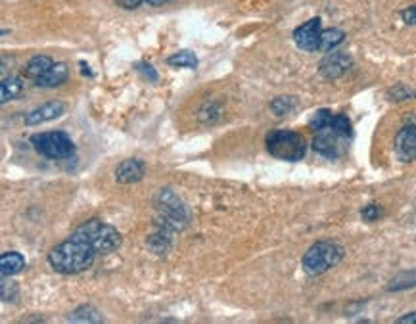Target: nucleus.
<instances>
[{"label":"nucleus","instance_id":"f257e3e1","mask_svg":"<svg viewBox=\"0 0 416 324\" xmlns=\"http://www.w3.org/2000/svg\"><path fill=\"white\" fill-rule=\"evenodd\" d=\"M98 251L83 240L69 236L49 251L50 267L60 275H79L91 269Z\"/></svg>","mask_w":416,"mask_h":324},{"label":"nucleus","instance_id":"f03ea898","mask_svg":"<svg viewBox=\"0 0 416 324\" xmlns=\"http://www.w3.org/2000/svg\"><path fill=\"white\" fill-rule=\"evenodd\" d=\"M71 236L83 240L86 244H91L94 250L98 251V255H108L111 251H116L121 245V233L116 226L108 225L100 219H91L75 228Z\"/></svg>","mask_w":416,"mask_h":324},{"label":"nucleus","instance_id":"7ed1b4c3","mask_svg":"<svg viewBox=\"0 0 416 324\" xmlns=\"http://www.w3.org/2000/svg\"><path fill=\"white\" fill-rule=\"evenodd\" d=\"M153 206H156V211H158L153 225L166 226L173 233H178V231L186 228L190 221L188 209H186L183 200L173 190H159L158 196L153 200Z\"/></svg>","mask_w":416,"mask_h":324},{"label":"nucleus","instance_id":"20e7f679","mask_svg":"<svg viewBox=\"0 0 416 324\" xmlns=\"http://www.w3.org/2000/svg\"><path fill=\"white\" fill-rule=\"evenodd\" d=\"M343 255H345V251H343L342 245L330 242V240H320L305 251V255L301 259V267H303L307 275H325L330 269H334L336 265L342 263Z\"/></svg>","mask_w":416,"mask_h":324},{"label":"nucleus","instance_id":"39448f33","mask_svg":"<svg viewBox=\"0 0 416 324\" xmlns=\"http://www.w3.org/2000/svg\"><path fill=\"white\" fill-rule=\"evenodd\" d=\"M265 146L273 158L282 159V161H301L307 153L305 138L300 133L286 131V128L270 131L265 138Z\"/></svg>","mask_w":416,"mask_h":324},{"label":"nucleus","instance_id":"423d86ee","mask_svg":"<svg viewBox=\"0 0 416 324\" xmlns=\"http://www.w3.org/2000/svg\"><path fill=\"white\" fill-rule=\"evenodd\" d=\"M31 144L41 156L49 159H68L73 156L75 144L64 131H50L31 136Z\"/></svg>","mask_w":416,"mask_h":324},{"label":"nucleus","instance_id":"0eeeda50","mask_svg":"<svg viewBox=\"0 0 416 324\" xmlns=\"http://www.w3.org/2000/svg\"><path fill=\"white\" fill-rule=\"evenodd\" d=\"M349 142H351L349 136L342 135L340 131H336L332 125H328V127L320 128V131H315L313 150L328 159H338L347 152Z\"/></svg>","mask_w":416,"mask_h":324},{"label":"nucleus","instance_id":"6e6552de","mask_svg":"<svg viewBox=\"0 0 416 324\" xmlns=\"http://www.w3.org/2000/svg\"><path fill=\"white\" fill-rule=\"evenodd\" d=\"M351 66H353V58L347 52L332 50V52H326L325 58L318 64V74L323 75L325 79H340V77L347 74Z\"/></svg>","mask_w":416,"mask_h":324},{"label":"nucleus","instance_id":"1a4fd4ad","mask_svg":"<svg viewBox=\"0 0 416 324\" xmlns=\"http://www.w3.org/2000/svg\"><path fill=\"white\" fill-rule=\"evenodd\" d=\"M320 18H311L305 24H301L300 27L294 29V43L298 49L305 50V52H317L318 43H320Z\"/></svg>","mask_w":416,"mask_h":324},{"label":"nucleus","instance_id":"9d476101","mask_svg":"<svg viewBox=\"0 0 416 324\" xmlns=\"http://www.w3.org/2000/svg\"><path fill=\"white\" fill-rule=\"evenodd\" d=\"M395 156L399 161L410 163L416 159V125L407 123L395 136Z\"/></svg>","mask_w":416,"mask_h":324},{"label":"nucleus","instance_id":"9b49d317","mask_svg":"<svg viewBox=\"0 0 416 324\" xmlns=\"http://www.w3.org/2000/svg\"><path fill=\"white\" fill-rule=\"evenodd\" d=\"M66 111V104L60 102V100H52V102H46V104L39 106L35 110H31L27 116H25L24 123L27 127H35V125H41V123L54 121L58 117L64 116Z\"/></svg>","mask_w":416,"mask_h":324},{"label":"nucleus","instance_id":"f8f14e48","mask_svg":"<svg viewBox=\"0 0 416 324\" xmlns=\"http://www.w3.org/2000/svg\"><path fill=\"white\" fill-rule=\"evenodd\" d=\"M144 175H146V163L138 158L125 159L116 169V181L119 184L141 183Z\"/></svg>","mask_w":416,"mask_h":324},{"label":"nucleus","instance_id":"ddd939ff","mask_svg":"<svg viewBox=\"0 0 416 324\" xmlns=\"http://www.w3.org/2000/svg\"><path fill=\"white\" fill-rule=\"evenodd\" d=\"M68 77H69L68 66L58 61V64H54L43 77H39V79L35 81V85H37L39 88H56V86L64 85V83L68 81Z\"/></svg>","mask_w":416,"mask_h":324},{"label":"nucleus","instance_id":"4468645a","mask_svg":"<svg viewBox=\"0 0 416 324\" xmlns=\"http://www.w3.org/2000/svg\"><path fill=\"white\" fill-rule=\"evenodd\" d=\"M171 236L173 231H169L166 226L156 225L153 226V233L146 236V245L153 251V253L163 255V253H167V250L171 248Z\"/></svg>","mask_w":416,"mask_h":324},{"label":"nucleus","instance_id":"2eb2a0df","mask_svg":"<svg viewBox=\"0 0 416 324\" xmlns=\"http://www.w3.org/2000/svg\"><path fill=\"white\" fill-rule=\"evenodd\" d=\"M25 269V257L19 251H4L0 255V273L2 276H14Z\"/></svg>","mask_w":416,"mask_h":324},{"label":"nucleus","instance_id":"dca6fc26","mask_svg":"<svg viewBox=\"0 0 416 324\" xmlns=\"http://www.w3.org/2000/svg\"><path fill=\"white\" fill-rule=\"evenodd\" d=\"M54 66V60L50 58V56L44 54H37L33 56L29 61H27V66H25V77L31 81H37L39 77H43L50 68Z\"/></svg>","mask_w":416,"mask_h":324},{"label":"nucleus","instance_id":"f3484780","mask_svg":"<svg viewBox=\"0 0 416 324\" xmlns=\"http://www.w3.org/2000/svg\"><path fill=\"white\" fill-rule=\"evenodd\" d=\"M69 323H88V324H96V323H104V317L102 313L92 305H81L77 307L75 311H71L68 315Z\"/></svg>","mask_w":416,"mask_h":324},{"label":"nucleus","instance_id":"a211bd4d","mask_svg":"<svg viewBox=\"0 0 416 324\" xmlns=\"http://www.w3.org/2000/svg\"><path fill=\"white\" fill-rule=\"evenodd\" d=\"M343 41H345V33L342 29H336V27L323 29V33H320V43H318V52H332Z\"/></svg>","mask_w":416,"mask_h":324},{"label":"nucleus","instance_id":"6ab92c4d","mask_svg":"<svg viewBox=\"0 0 416 324\" xmlns=\"http://www.w3.org/2000/svg\"><path fill=\"white\" fill-rule=\"evenodd\" d=\"M410 288H416V269L397 273L387 284V292H403V290H410Z\"/></svg>","mask_w":416,"mask_h":324},{"label":"nucleus","instance_id":"aec40b11","mask_svg":"<svg viewBox=\"0 0 416 324\" xmlns=\"http://www.w3.org/2000/svg\"><path fill=\"white\" fill-rule=\"evenodd\" d=\"M21 91H24V83L19 77H4L0 85V102L6 104L10 100L18 98Z\"/></svg>","mask_w":416,"mask_h":324},{"label":"nucleus","instance_id":"412c9836","mask_svg":"<svg viewBox=\"0 0 416 324\" xmlns=\"http://www.w3.org/2000/svg\"><path fill=\"white\" fill-rule=\"evenodd\" d=\"M167 64L171 68H188L196 69L198 68V56L192 52V50H178L175 54H171L167 58Z\"/></svg>","mask_w":416,"mask_h":324},{"label":"nucleus","instance_id":"4be33fe9","mask_svg":"<svg viewBox=\"0 0 416 324\" xmlns=\"http://www.w3.org/2000/svg\"><path fill=\"white\" fill-rule=\"evenodd\" d=\"M298 98L295 96H278L270 102V111L278 117H286L298 110Z\"/></svg>","mask_w":416,"mask_h":324},{"label":"nucleus","instance_id":"5701e85b","mask_svg":"<svg viewBox=\"0 0 416 324\" xmlns=\"http://www.w3.org/2000/svg\"><path fill=\"white\" fill-rule=\"evenodd\" d=\"M386 96L390 102H409V100L416 98V91H412L410 86L399 83V85H393L392 88H387Z\"/></svg>","mask_w":416,"mask_h":324},{"label":"nucleus","instance_id":"b1692460","mask_svg":"<svg viewBox=\"0 0 416 324\" xmlns=\"http://www.w3.org/2000/svg\"><path fill=\"white\" fill-rule=\"evenodd\" d=\"M332 117H334V113H332L330 110L315 111L311 117V121H309V127H311L313 131H320V128H325L330 125Z\"/></svg>","mask_w":416,"mask_h":324},{"label":"nucleus","instance_id":"393cba45","mask_svg":"<svg viewBox=\"0 0 416 324\" xmlns=\"http://www.w3.org/2000/svg\"><path fill=\"white\" fill-rule=\"evenodd\" d=\"M0 295L4 301H14L19 295V288L16 282L8 280V276H2V284H0Z\"/></svg>","mask_w":416,"mask_h":324},{"label":"nucleus","instance_id":"a878e982","mask_svg":"<svg viewBox=\"0 0 416 324\" xmlns=\"http://www.w3.org/2000/svg\"><path fill=\"white\" fill-rule=\"evenodd\" d=\"M135 68L138 69V74H141L144 79L150 81V83H158L159 81L158 71H156V69H153V66H150L148 61H138Z\"/></svg>","mask_w":416,"mask_h":324},{"label":"nucleus","instance_id":"bb28decb","mask_svg":"<svg viewBox=\"0 0 416 324\" xmlns=\"http://www.w3.org/2000/svg\"><path fill=\"white\" fill-rule=\"evenodd\" d=\"M361 217L367 223H374V221H378L382 217V208L376 206V203H368V206L361 209Z\"/></svg>","mask_w":416,"mask_h":324},{"label":"nucleus","instance_id":"cd10ccee","mask_svg":"<svg viewBox=\"0 0 416 324\" xmlns=\"http://www.w3.org/2000/svg\"><path fill=\"white\" fill-rule=\"evenodd\" d=\"M401 19L405 25H416V4L401 10Z\"/></svg>","mask_w":416,"mask_h":324},{"label":"nucleus","instance_id":"c85d7f7f","mask_svg":"<svg viewBox=\"0 0 416 324\" xmlns=\"http://www.w3.org/2000/svg\"><path fill=\"white\" fill-rule=\"evenodd\" d=\"M144 0H116V4L123 10H136Z\"/></svg>","mask_w":416,"mask_h":324},{"label":"nucleus","instance_id":"c756f323","mask_svg":"<svg viewBox=\"0 0 416 324\" xmlns=\"http://www.w3.org/2000/svg\"><path fill=\"white\" fill-rule=\"evenodd\" d=\"M397 324H416V311L407 313V315H403V317H399Z\"/></svg>","mask_w":416,"mask_h":324},{"label":"nucleus","instance_id":"7c9ffc66","mask_svg":"<svg viewBox=\"0 0 416 324\" xmlns=\"http://www.w3.org/2000/svg\"><path fill=\"white\" fill-rule=\"evenodd\" d=\"M150 6H163V4H167L169 0H146Z\"/></svg>","mask_w":416,"mask_h":324},{"label":"nucleus","instance_id":"2f4dec72","mask_svg":"<svg viewBox=\"0 0 416 324\" xmlns=\"http://www.w3.org/2000/svg\"><path fill=\"white\" fill-rule=\"evenodd\" d=\"M81 68H83V75H91V77H92L91 68H88V66H86L85 61H81Z\"/></svg>","mask_w":416,"mask_h":324}]
</instances>
